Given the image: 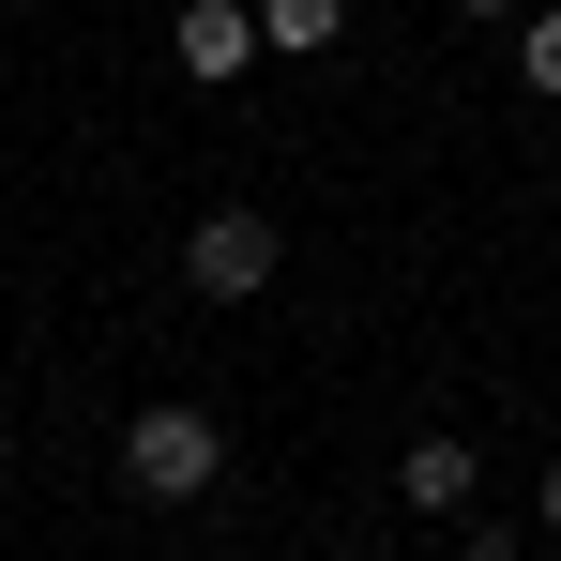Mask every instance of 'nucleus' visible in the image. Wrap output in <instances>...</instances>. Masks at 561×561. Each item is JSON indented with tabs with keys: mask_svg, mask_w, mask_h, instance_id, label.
<instances>
[{
	"mask_svg": "<svg viewBox=\"0 0 561 561\" xmlns=\"http://www.w3.org/2000/svg\"><path fill=\"white\" fill-rule=\"evenodd\" d=\"M213 470H228V425L183 410V394H152V410L122 425V485H137V501H197Z\"/></svg>",
	"mask_w": 561,
	"mask_h": 561,
	"instance_id": "obj_1",
	"label": "nucleus"
},
{
	"mask_svg": "<svg viewBox=\"0 0 561 561\" xmlns=\"http://www.w3.org/2000/svg\"><path fill=\"white\" fill-rule=\"evenodd\" d=\"M274 259H288V228H274V213H243V197L183 228V274L213 288V304H259V288H274Z\"/></svg>",
	"mask_w": 561,
	"mask_h": 561,
	"instance_id": "obj_2",
	"label": "nucleus"
},
{
	"mask_svg": "<svg viewBox=\"0 0 561 561\" xmlns=\"http://www.w3.org/2000/svg\"><path fill=\"white\" fill-rule=\"evenodd\" d=\"M168 46H183L197 92H213V77H243V61H259V0H183V15H168Z\"/></svg>",
	"mask_w": 561,
	"mask_h": 561,
	"instance_id": "obj_3",
	"label": "nucleus"
},
{
	"mask_svg": "<svg viewBox=\"0 0 561 561\" xmlns=\"http://www.w3.org/2000/svg\"><path fill=\"white\" fill-rule=\"evenodd\" d=\"M394 485H410V516H470V485H485V470H470V440H410Z\"/></svg>",
	"mask_w": 561,
	"mask_h": 561,
	"instance_id": "obj_4",
	"label": "nucleus"
},
{
	"mask_svg": "<svg viewBox=\"0 0 561 561\" xmlns=\"http://www.w3.org/2000/svg\"><path fill=\"white\" fill-rule=\"evenodd\" d=\"M350 31V0H259V46H288V61H319Z\"/></svg>",
	"mask_w": 561,
	"mask_h": 561,
	"instance_id": "obj_5",
	"label": "nucleus"
},
{
	"mask_svg": "<svg viewBox=\"0 0 561 561\" xmlns=\"http://www.w3.org/2000/svg\"><path fill=\"white\" fill-rule=\"evenodd\" d=\"M516 92L561 106V0H531V15H516Z\"/></svg>",
	"mask_w": 561,
	"mask_h": 561,
	"instance_id": "obj_6",
	"label": "nucleus"
},
{
	"mask_svg": "<svg viewBox=\"0 0 561 561\" xmlns=\"http://www.w3.org/2000/svg\"><path fill=\"white\" fill-rule=\"evenodd\" d=\"M531 516H547V531H561V456H547V485H531Z\"/></svg>",
	"mask_w": 561,
	"mask_h": 561,
	"instance_id": "obj_7",
	"label": "nucleus"
},
{
	"mask_svg": "<svg viewBox=\"0 0 561 561\" xmlns=\"http://www.w3.org/2000/svg\"><path fill=\"white\" fill-rule=\"evenodd\" d=\"M470 15H531V0H470Z\"/></svg>",
	"mask_w": 561,
	"mask_h": 561,
	"instance_id": "obj_8",
	"label": "nucleus"
}]
</instances>
